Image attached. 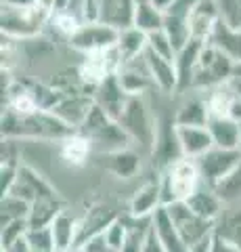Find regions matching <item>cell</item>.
<instances>
[{
  "mask_svg": "<svg viewBox=\"0 0 241 252\" xmlns=\"http://www.w3.org/2000/svg\"><path fill=\"white\" fill-rule=\"evenodd\" d=\"M92 107H95L92 93H72V94H65L63 101L53 109V114L59 120H63L67 126H72L74 130H80V126L88 118Z\"/></svg>",
  "mask_w": 241,
  "mask_h": 252,
  "instance_id": "8fae6325",
  "label": "cell"
},
{
  "mask_svg": "<svg viewBox=\"0 0 241 252\" xmlns=\"http://www.w3.org/2000/svg\"><path fill=\"white\" fill-rule=\"evenodd\" d=\"M2 252H34V248H32V244L27 242V233H26L17 242H13L9 248H2Z\"/></svg>",
  "mask_w": 241,
  "mask_h": 252,
  "instance_id": "ee69618b",
  "label": "cell"
},
{
  "mask_svg": "<svg viewBox=\"0 0 241 252\" xmlns=\"http://www.w3.org/2000/svg\"><path fill=\"white\" fill-rule=\"evenodd\" d=\"M128 229H130V227H128L126 220L118 219V220H113V223L103 231L105 233V240H107V244H109V248L113 252H120L124 248L126 238H128Z\"/></svg>",
  "mask_w": 241,
  "mask_h": 252,
  "instance_id": "8d00e7d4",
  "label": "cell"
},
{
  "mask_svg": "<svg viewBox=\"0 0 241 252\" xmlns=\"http://www.w3.org/2000/svg\"><path fill=\"white\" fill-rule=\"evenodd\" d=\"M233 72H235V61L227 57L220 49H216L214 44L206 42L197 59L195 72H193L191 91H212L224 82H231Z\"/></svg>",
  "mask_w": 241,
  "mask_h": 252,
  "instance_id": "277c9868",
  "label": "cell"
},
{
  "mask_svg": "<svg viewBox=\"0 0 241 252\" xmlns=\"http://www.w3.org/2000/svg\"><path fill=\"white\" fill-rule=\"evenodd\" d=\"M149 2H151V4H155V6H158L160 11H164V13H166V11L170 9V6H172V4L176 2V0H149Z\"/></svg>",
  "mask_w": 241,
  "mask_h": 252,
  "instance_id": "bcb514c9",
  "label": "cell"
},
{
  "mask_svg": "<svg viewBox=\"0 0 241 252\" xmlns=\"http://www.w3.org/2000/svg\"><path fill=\"white\" fill-rule=\"evenodd\" d=\"M27 242L32 244L36 252H57L55 238H53L51 227H40V229H27Z\"/></svg>",
  "mask_w": 241,
  "mask_h": 252,
  "instance_id": "74e56055",
  "label": "cell"
},
{
  "mask_svg": "<svg viewBox=\"0 0 241 252\" xmlns=\"http://www.w3.org/2000/svg\"><path fill=\"white\" fill-rule=\"evenodd\" d=\"M49 19L51 13L42 9L40 4H29V6L2 4V13H0L2 36L19 42L34 40L36 36H40V32Z\"/></svg>",
  "mask_w": 241,
  "mask_h": 252,
  "instance_id": "7a4b0ae2",
  "label": "cell"
},
{
  "mask_svg": "<svg viewBox=\"0 0 241 252\" xmlns=\"http://www.w3.org/2000/svg\"><path fill=\"white\" fill-rule=\"evenodd\" d=\"M176 132H178V143H181V152L183 158L189 160H197L206 152L214 147L212 135H210L208 126H183L176 124Z\"/></svg>",
  "mask_w": 241,
  "mask_h": 252,
  "instance_id": "5bb4252c",
  "label": "cell"
},
{
  "mask_svg": "<svg viewBox=\"0 0 241 252\" xmlns=\"http://www.w3.org/2000/svg\"><path fill=\"white\" fill-rule=\"evenodd\" d=\"M115 76H118L122 89L126 91L130 97H134V94H143L153 84L151 74H149V69H147L145 57H138L134 61H128V63H124V65H120V69L115 72Z\"/></svg>",
  "mask_w": 241,
  "mask_h": 252,
  "instance_id": "d6986e66",
  "label": "cell"
},
{
  "mask_svg": "<svg viewBox=\"0 0 241 252\" xmlns=\"http://www.w3.org/2000/svg\"><path fill=\"white\" fill-rule=\"evenodd\" d=\"M120 32L122 30L109 26V23L99 21V19L97 21H84L82 28L69 38V46L84 53V55L99 53V51H109L118 44Z\"/></svg>",
  "mask_w": 241,
  "mask_h": 252,
  "instance_id": "8992f818",
  "label": "cell"
},
{
  "mask_svg": "<svg viewBox=\"0 0 241 252\" xmlns=\"http://www.w3.org/2000/svg\"><path fill=\"white\" fill-rule=\"evenodd\" d=\"M208 40H201V38L191 36L189 42H187L181 51L176 53V69H178V93H187L191 91V82H193V72H195L197 59L201 51H204Z\"/></svg>",
  "mask_w": 241,
  "mask_h": 252,
  "instance_id": "9a60e30c",
  "label": "cell"
},
{
  "mask_svg": "<svg viewBox=\"0 0 241 252\" xmlns=\"http://www.w3.org/2000/svg\"><path fill=\"white\" fill-rule=\"evenodd\" d=\"M164 206V195H161V179L153 177L149 181H145L143 185H138V189L132 193L128 212L132 219H151L155 215V210Z\"/></svg>",
  "mask_w": 241,
  "mask_h": 252,
  "instance_id": "30bf717a",
  "label": "cell"
},
{
  "mask_svg": "<svg viewBox=\"0 0 241 252\" xmlns=\"http://www.w3.org/2000/svg\"><path fill=\"white\" fill-rule=\"evenodd\" d=\"M208 42L214 44L216 49H220L227 57H231L235 63L241 61V30H233L220 19L218 26L214 28V32H212V36H210Z\"/></svg>",
  "mask_w": 241,
  "mask_h": 252,
  "instance_id": "83f0119b",
  "label": "cell"
},
{
  "mask_svg": "<svg viewBox=\"0 0 241 252\" xmlns=\"http://www.w3.org/2000/svg\"><path fill=\"white\" fill-rule=\"evenodd\" d=\"M233 86H235V91H237L239 99H241V80H237V78H233Z\"/></svg>",
  "mask_w": 241,
  "mask_h": 252,
  "instance_id": "681fc988",
  "label": "cell"
},
{
  "mask_svg": "<svg viewBox=\"0 0 241 252\" xmlns=\"http://www.w3.org/2000/svg\"><path fill=\"white\" fill-rule=\"evenodd\" d=\"M136 0H99V21L118 30L132 28Z\"/></svg>",
  "mask_w": 241,
  "mask_h": 252,
  "instance_id": "44dd1931",
  "label": "cell"
},
{
  "mask_svg": "<svg viewBox=\"0 0 241 252\" xmlns=\"http://www.w3.org/2000/svg\"><path fill=\"white\" fill-rule=\"evenodd\" d=\"M208 130H210V135H212V141L216 147L239 149L241 122L233 120V118H210Z\"/></svg>",
  "mask_w": 241,
  "mask_h": 252,
  "instance_id": "cb8c5ba5",
  "label": "cell"
},
{
  "mask_svg": "<svg viewBox=\"0 0 241 252\" xmlns=\"http://www.w3.org/2000/svg\"><path fill=\"white\" fill-rule=\"evenodd\" d=\"M143 252H168V250L164 248V244L158 240V235L153 233V229H149V233H147V240H145V250Z\"/></svg>",
  "mask_w": 241,
  "mask_h": 252,
  "instance_id": "7bdbcfd3",
  "label": "cell"
},
{
  "mask_svg": "<svg viewBox=\"0 0 241 252\" xmlns=\"http://www.w3.org/2000/svg\"><path fill=\"white\" fill-rule=\"evenodd\" d=\"M147 49H151L153 53L161 55V57H168V59H176V49L172 40H170V36L166 34V30H155L151 34H147Z\"/></svg>",
  "mask_w": 241,
  "mask_h": 252,
  "instance_id": "e575fe53",
  "label": "cell"
},
{
  "mask_svg": "<svg viewBox=\"0 0 241 252\" xmlns=\"http://www.w3.org/2000/svg\"><path fill=\"white\" fill-rule=\"evenodd\" d=\"M2 4H15V6H29V4H38L36 0H2Z\"/></svg>",
  "mask_w": 241,
  "mask_h": 252,
  "instance_id": "7dc6e473",
  "label": "cell"
},
{
  "mask_svg": "<svg viewBox=\"0 0 241 252\" xmlns=\"http://www.w3.org/2000/svg\"><path fill=\"white\" fill-rule=\"evenodd\" d=\"M99 158H101V166L118 179H132L141 170V156L132 147H124V149L109 152V154H101Z\"/></svg>",
  "mask_w": 241,
  "mask_h": 252,
  "instance_id": "ac0fdd59",
  "label": "cell"
},
{
  "mask_svg": "<svg viewBox=\"0 0 241 252\" xmlns=\"http://www.w3.org/2000/svg\"><path fill=\"white\" fill-rule=\"evenodd\" d=\"M118 122L128 132L132 143H138L147 152H153L155 135H158V118L153 116L147 101L143 99V94H134V97L128 99Z\"/></svg>",
  "mask_w": 241,
  "mask_h": 252,
  "instance_id": "5b68a950",
  "label": "cell"
},
{
  "mask_svg": "<svg viewBox=\"0 0 241 252\" xmlns=\"http://www.w3.org/2000/svg\"><path fill=\"white\" fill-rule=\"evenodd\" d=\"M36 2L49 13H57V11H67L69 9V0H36Z\"/></svg>",
  "mask_w": 241,
  "mask_h": 252,
  "instance_id": "b9f144b4",
  "label": "cell"
},
{
  "mask_svg": "<svg viewBox=\"0 0 241 252\" xmlns=\"http://www.w3.org/2000/svg\"><path fill=\"white\" fill-rule=\"evenodd\" d=\"M239 152H241V132H239Z\"/></svg>",
  "mask_w": 241,
  "mask_h": 252,
  "instance_id": "f907efd6",
  "label": "cell"
},
{
  "mask_svg": "<svg viewBox=\"0 0 241 252\" xmlns=\"http://www.w3.org/2000/svg\"><path fill=\"white\" fill-rule=\"evenodd\" d=\"M29 225L26 219L19 220H11V223H2L0 225V242H2V248H9L13 242H17L19 238L27 233Z\"/></svg>",
  "mask_w": 241,
  "mask_h": 252,
  "instance_id": "f35d334b",
  "label": "cell"
},
{
  "mask_svg": "<svg viewBox=\"0 0 241 252\" xmlns=\"http://www.w3.org/2000/svg\"><path fill=\"white\" fill-rule=\"evenodd\" d=\"M115 51H118L120 59H122V65L128 61H134L138 57H143L145 51H147V34L141 32L138 28H126L120 32V38H118V44H115Z\"/></svg>",
  "mask_w": 241,
  "mask_h": 252,
  "instance_id": "484cf974",
  "label": "cell"
},
{
  "mask_svg": "<svg viewBox=\"0 0 241 252\" xmlns=\"http://www.w3.org/2000/svg\"><path fill=\"white\" fill-rule=\"evenodd\" d=\"M166 208H168L170 217H172L176 229H178V233H181V238L185 240L187 246L199 244L201 240H206L214 233V223H210V220L195 215V212L189 208L187 202L168 204Z\"/></svg>",
  "mask_w": 241,
  "mask_h": 252,
  "instance_id": "ba28073f",
  "label": "cell"
},
{
  "mask_svg": "<svg viewBox=\"0 0 241 252\" xmlns=\"http://www.w3.org/2000/svg\"><path fill=\"white\" fill-rule=\"evenodd\" d=\"M220 19L233 30H241V0H218Z\"/></svg>",
  "mask_w": 241,
  "mask_h": 252,
  "instance_id": "ab89813d",
  "label": "cell"
},
{
  "mask_svg": "<svg viewBox=\"0 0 241 252\" xmlns=\"http://www.w3.org/2000/svg\"><path fill=\"white\" fill-rule=\"evenodd\" d=\"M59 212H63V204L57 195L51 198H40L32 204L29 208V217H27V225L29 229H40V227H51V223L57 219Z\"/></svg>",
  "mask_w": 241,
  "mask_h": 252,
  "instance_id": "f1b7e54d",
  "label": "cell"
},
{
  "mask_svg": "<svg viewBox=\"0 0 241 252\" xmlns=\"http://www.w3.org/2000/svg\"><path fill=\"white\" fill-rule=\"evenodd\" d=\"M208 120L210 109L206 97H187L174 116V122L183 126H208Z\"/></svg>",
  "mask_w": 241,
  "mask_h": 252,
  "instance_id": "4316f807",
  "label": "cell"
},
{
  "mask_svg": "<svg viewBox=\"0 0 241 252\" xmlns=\"http://www.w3.org/2000/svg\"><path fill=\"white\" fill-rule=\"evenodd\" d=\"M185 202L189 204V208L195 212V215H199L201 219L210 220V223H216V220L220 219L222 210H224L222 200L216 195L214 189L210 185H206V183H201L195 189V193H193L189 200H185Z\"/></svg>",
  "mask_w": 241,
  "mask_h": 252,
  "instance_id": "7402d4cb",
  "label": "cell"
},
{
  "mask_svg": "<svg viewBox=\"0 0 241 252\" xmlns=\"http://www.w3.org/2000/svg\"><path fill=\"white\" fill-rule=\"evenodd\" d=\"M51 19H53V26H55V30L59 32V34H63L67 40L72 38L78 30L82 28V23L78 19V15L72 13V11H57V13H51Z\"/></svg>",
  "mask_w": 241,
  "mask_h": 252,
  "instance_id": "d590c367",
  "label": "cell"
},
{
  "mask_svg": "<svg viewBox=\"0 0 241 252\" xmlns=\"http://www.w3.org/2000/svg\"><path fill=\"white\" fill-rule=\"evenodd\" d=\"M145 63H147V69L151 74V80L153 86L160 89L161 93H178V69H176V63L168 57H161V55L153 53L151 49L145 51Z\"/></svg>",
  "mask_w": 241,
  "mask_h": 252,
  "instance_id": "7c38bea8",
  "label": "cell"
},
{
  "mask_svg": "<svg viewBox=\"0 0 241 252\" xmlns=\"http://www.w3.org/2000/svg\"><path fill=\"white\" fill-rule=\"evenodd\" d=\"M216 195L222 200L224 206H241V162L237 168H233L222 181L214 187Z\"/></svg>",
  "mask_w": 241,
  "mask_h": 252,
  "instance_id": "d6a6232c",
  "label": "cell"
},
{
  "mask_svg": "<svg viewBox=\"0 0 241 252\" xmlns=\"http://www.w3.org/2000/svg\"><path fill=\"white\" fill-rule=\"evenodd\" d=\"M220 21V11H218V0H201L193 6L189 15V30L191 36L201 38V40H210L214 28Z\"/></svg>",
  "mask_w": 241,
  "mask_h": 252,
  "instance_id": "e0dca14e",
  "label": "cell"
},
{
  "mask_svg": "<svg viewBox=\"0 0 241 252\" xmlns=\"http://www.w3.org/2000/svg\"><path fill=\"white\" fill-rule=\"evenodd\" d=\"M92 97H95V103L99 107H103L111 120H118V118L122 116V112H124V107H126V103H128L130 94L122 89L118 76L111 74L107 80H103L97 86L95 93H92Z\"/></svg>",
  "mask_w": 241,
  "mask_h": 252,
  "instance_id": "4fadbf2b",
  "label": "cell"
},
{
  "mask_svg": "<svg viewBox=\"0 0 241 252\" xmlns=\"http://www.w3.org/2000/svg\"><path fill=\"white\" fill-rule=\"evenodd\" d=\"M233 78H237V80H241V61L235 63V72H233Z\"/></svg>",
  "mask_w": 241,
  "mask_h": 252,
  "instance_id": "c3c4849f",
  "label": "cell"
},
{
  "mask_svg": "<svg viewBox=\"0 0 241 252\" xmlns=\"http://www.w3.org/2000/svg\"><path fill=\"white\" fill-rule=\"evenodd\" d=\"M72 252H80V250H72Z\"/></svg>",
  "mask_w": 241,
  "mask_h": 252,
  "instance_id": "816d5d0a",
  "label": "cell"
},
{
  "mask_svg": "<svg viewBox=\"0 0 241 252\" xmlns=\"http://www.w3.org/2000/svg\"><path fill=\"white\" fill-rule=\"evenodd\" d=\"M210 252H241L237 246H233L231 242L218 238L212 233V242H210Z\"/></svg>",
  "mask_w": 241,
  "mask_h": 252,
  "instance_id": "60d3db41",
  "label": "cell"
},
{
  "mask_svg": "<svg viewBox=\"0 0 241 252\" xmlns=\"http://www.w3.org/2000/svg\"><path fill=\"white\" fill-rule=\"evenodd\" d=\"M214 235L241 250V206H224L220 219L214 223Z\"/></svg>",
  "mask_w": 241,
  "mask_h": 252,
  "instance_id": "f546056e",
  "label": "cell"
},
{
  "mask_svg": "<svg viewBox=\"0 0 241 252\" xmlns=\"http://www.w3.org/2000/svg\"><path fill=\"white\" fill-rule=\"evenodd\" d=\"M72 126H67L63 120L53 112H36L29 116H19L11 109H2V137L4 139H26V141H63L69 135H74Z\"/></svg>",
  "mask_w": 241,
  "mask_h": 252,
  "instance_id": "6da1fadb",
  "label": "cell"
},
{
  "mask_svg": "<svg viewBox=\"0 0 241 252\" xmlns=\"http://www.w3.org/2000/svg\"><path fill=\"white\" fill-rule=\"evenodd\" d=\"M151 229H153L155 235H158V240L164 244V248L168 252H185L187 248H189L185 244V240L181 238V233H178L174 220H172V217H170L166 206L155 210V215L151 217Z\"/></svg>",
  "mask_w": 241,
  "mask_h": 252,
  "instance_id": "ffe728a7",
  "label": "cell"
},
{
  "mask_svg": "<svg viewBox=\"0 0 241 252\" xmlns=\"http://www.w3.org/2000/svg\"><path fill=\"white\" fill-rule=\"evenodd\" d=\"M164 19H166V13L160 11L149 0H136L134 23H132L134 28L145 32V34H151V32L164 28Z\"/></svg>",
  "mask_w": 241,
  "mask_h": 252,
  "instance_id": "4dcf8cb0",
  "label": "cell"
},
{
  "mask_svg": "<svg viewBox=\"0 0 241 252\" xmlns=\"http://www.w3.org/2000/svg\"><path fill=\"white\" fill-rule=\"evenodd\" d=\"M210 242H212V235L206 240H201L199 244H193V246H189L185 252H210Z\"/></svg>",
  "mask_w": 241,
  "mask_h": 252,
  "instance_id": "f6af8a7d",
  "label": "cell"
},
{
  "mask_svg": "<svg viewBox=\"0 0 241 252\" xmlns=\"http://www.w3.org/2000/svg\"><path fill=\"white\" fill-rule=\"evenodd\" d=\"M120 217L115 215V210L107 208V206H95L90 208L82 219H78V242H76V250L82 246L84 242H88L90 238L103 233L113 220H118Z\"/></svg>",
  "mask_w": 241,
  "mask_h": 252,
  "instance_id": "2e32d148",
  "label": "cell"
},
{
  "mask_svg": "<svg viewBox=\"0 0 241 252\" xmlns=\"http://www.w3.org/2000/svg\"><path fill=\"white\" fill-rule=\"evenodd\" d=\"M197 168L201 175V183L214 187L218 181H222L233 168L239 166L241 152L239 149H224V147H212L201 158H197Z\"/></svg>",
  "mask_w": 241,
  "mask_h": 252,
  "instance_id": "52a82bcc",
  "label": "cell"
},
{
  "mask_svg": "<svg viewBox=\"0 0 241 252\" xmlns=\"http://www.w3.org/2000/svg\"><path fill=\"white\" fill-rule=\"evenodd\" d=\"M161 195H164V206L174 202L189 200L195 189L201 185V175L195 160L189 158H181V160L172 162L170 166L161 170Z\"/></svg>",
  "mask_w": 241,
  "mask_h": 252,
  "instance_id": "3957f363",
  "label": "cell"
},
{
  "mask_svg": "<svg viewBox=\"0 0 241 252\" xmlns=\"http://www.w3.org/2000/svg\"><path fill=\"white\" fill-rule=\"evenodd\" d=\"M90 139V145L95 152L99 154H109V152H118V149L130 147L132 139L128 137V132L122 128L118 120H111L105 128H101L99 132H95Z\"/></svg>",
  "mask_w": 241,
  "mask_h": 252,
  "instance_id": "603a6c76",
  "label": "cell"
},
{
  "mask_svg": "<svg viewBox=\"0 0 241 252\" xmlns=\"http://www.w3.org/2000/svg\"><path fill=\"white\" fill-rule=\"evenodd\" d=\"M51 231L55 238L57 252H72L76 250L78 242V219L67 215V212H59L57 219L51 223Z\"/></svg>",
  "mask_w": 241,
  "mask_h": 252,
  "instance_id": "d4e9b609",
  "label": "cell"
},
{
  "mask_svg": "<svg viewBox=\"0 0 241 252\" xmlns=\"http://www.w3.org/2000/svg\"><path fill=\"white\" fill-rule=\"evenodd\" d=\"M9 193L17 195V198L26 200L29 204H34L36 200H40V198H51V195H57L55 189L46 183L44 177L38 175V172L29 166V164H19L17 179H15V183H13Z\"/></svg>",
  "mask_w": 241,
  "mask_h": 252,
  "instance_id": "9c48e42d",
  "label": "cell"
},
{
  "mask_svg": "<svg viewBox=\"0 0 241 252\" xmlns=\"http://www.w3.org/2000/svg\"><path fill=\"white\" fill-rule=\"evenodd\" d=\"M29 208H32V204L17 198V195H13V193L2 195V206H0V225L11 223V220H19V219L27 220Z\"/></svg>",
  "mask_w": 241,
  "mask_h": 252,
  "instance_id": "836d02e7",
  "label": "cell"
},
{
  "mask_svg": "<svg viewBox=\"0 0 241 252\" xmlns=\"http://www.w3.org/2000/svg\"><path fill=\"white\" fill-rule=\"evenodd\" d=\"M90 152H92L90 139L84 137L82 132H74V135H69L67 139L61 141V156L72 166H82L88 160Z\"/></svg>",
  "mask_w": 241,
  "mask_h": 252,
  "instance_id": "1f68e13d",
  "label": "cell"
}]
</instances>
